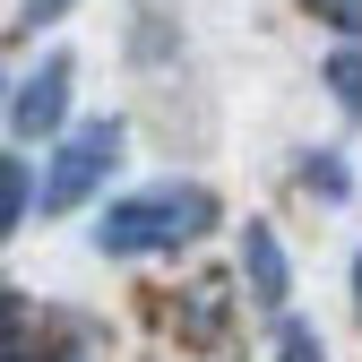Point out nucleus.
<instances>
[{
	"label": "nucleus",
	"mask_w": 362,
	"mask_h": 362,
	"mask_svg": "<svg viewBox=\"0 0 362 362\" xmlns=\"http://www.w3.org/2000/svg\"><path fill=\"white\" fill-rule=\"evenodd\" d=\"M354 285H362V267H354Z\"/></svg>",
	"instance_id": "13"
},
{
	"label": "nucleus",
	"mask_w": 362,
	"mask_h": 362,
	"mask_svg": "<svg viewBox=\"0 0 362 362\" xmlns=\"http://www.w3.org/2000/svg\"><path fill=\"white\" fill-rule=\"evenodd\" d=\"M302 181H310L320 199H345V173H337V156H310V164H302Z\"/></svg>",
	"instance_id": "8"
},
{
	"label": "nucleus",
	"mask_w": 362,
	"mask_h": 362,
	"mask_svg": "<svg viewBox=\"0 0 362 362\" xmlns=\"http://www.w3.org/2000/svg\"><path fill=\"white\" fill-rule=\"evenodd\" d=\"M69 9H78V0H26V9H18V26H26V35H43V26H61Z\"/></svg>",
	"instance_id": "7"
},
{
	"label": "nucleus",
	"mask_w": 362,
	"mask_h": 362,
	"mask_svg": "<svg viewBox=\"0 0 362 362\" xmlns=\"http://www.w3.org/2000/svg\"><path fill=\"white\" fill-rule=\"evenodd\" d=\"M121 147H129V129H121V121H78V129H61L52 164H43V181H35V207H43V216L86 207V199H95L104 181H112Z\"/></svg>",
	"instance_id": "2"
},
{
	"label": "nucleus",
	"mask_w": 362,
	"mask_h": 362,
	"mask_svg": "<svg viewBox=\"0 0 362 362\" xmlns=\"http://www.w3.org/2000/svg\"><path fill=\"white\" fill-rule=\"evenodd\" d=\"M26 207H35V173H26L18 156H0V242L26 224Z\"/></svg>",
	"instance_id": "5"
},
{
	"label": "nucleus",
	"mask_w": 362,
	"mask_h": 362,
	"mask_svg": "<svg viewBox=\"0 0 362 362\" xmlns=\"http://www.w3.org/2000/svg\"><path fill=\"white\" fill-rule=\"evenodd\" d=\"M320 9H328L337 26H354V35H362V0H320Z\"/></svg>",
	"instance_id": "11"
},
{
	"label": "nucleus",
	"mask_w": 362,
	"mask_h": 362,
	"mask_svg": "<svg viewBox=\"0 0 362 362\" xmlns=\"http://www.w3.org/2000/svg\"><path fill=\"white\" fill-rule=\"evenodd\" d=\"M328 86L345 95V112H362V43H345V52H328Z\"/></svg>",
	"instance_id": "6"
},
{
	"label": "nucleus",
	"mask_w": 362,
	"mask_h": 362,
	"mask_svg": "<svg viewBox=\"0 0 362 362\" xmlns=\"http://www.w3.org/2000/svg\"><path fill=\"white\" fill-rule=\"evenodd\" d=\"M69 52H43L18 86H9V121H18V139H43V129H61L69 121Z\"/></svg>",
	"instance_id": "3"
},
{
	"label": "nucleus",
	"mask_w": 362,
	"mask_h": 362,
	"mask_svg": "<svg viewBox=\"0 0 362 362\" xmlns=\"http://www.w3.org/2000/svg\"><path fill=\"white\" fill-rule=\"evenodd\" d=\"M285 362H328V354H320V337H310L302 320H285Z\"/></svg>",
	"instance_id": "9"
},
{
	"label": "nucleus",
	"mask_w": 362,
	"mask_h": 362,
	"mask_svg": "<svg viewBox=\"0 0 362 362\" xmlns=\"http://www.w3.org/2000/svg\"><path fill=\"white\" fill-rule=\"evenodd\" d=\"M43 362H61V354H43Z\"/></svg>",
	"instance_id": "12"
},
{
	"label": "nucleus",
	"mask_w": 362,
	"mask_h": 362,
	"mask_svg": "<svg viewBox=\"0 0 362 362\" xmlns=\"http://www.w3.org/2000/svg\"><path fill=\"white\" fill-rule=\"evenodd\" d=\"M242 285L267 302V310H285V293H293V267H285V242L267 233V224H250L242 233Z\"/></svg>",
	"instance_id": "4"
},
{
	"label": "nucleus",
	"mask_w": 362,
	"mask_h": 362,
	"mask_svg": "<svg viewBox=\"0 0 362 362\" xmlns=\"http://www.w3.org/2000/svg\"><path fill=\"white\" fill-rule=\"evenodd\" d=\"M0 362H26L18 354V328H9V293H0Z\"/></svg>",
	"instance_id": "10"
},
{
	"label": "nucleus",
	"mask_w": 362,
	"mask_h": 362,
	"mask_svg": "<svg viewBox=\"0 0 362 362\" xmlns=\"http://www.w3.org/2000/svg\"><path fill=\"white\" fill-rule=\"evenodd\" d=\"M199 233H216V190L199 181H156V190H129L95 216V250L104 259H147V250H190Z\"/></svg>",
	"instance_id": "1"
}]
</instances>
